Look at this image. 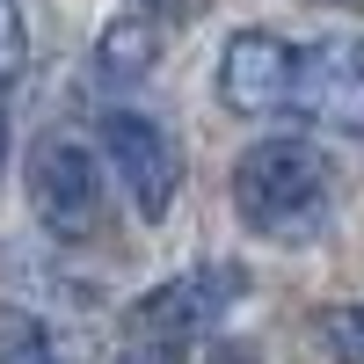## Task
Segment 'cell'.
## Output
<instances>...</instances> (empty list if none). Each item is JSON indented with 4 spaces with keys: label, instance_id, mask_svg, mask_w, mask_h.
Segmentation results:
<instances>
[{
    "label": "cell",
    "instance_id": "13",
    "mask_svg": "<svg viewBox=\"0 0 364 364\" xmlns=\"http://www.w3.org/2000/svg\"><path fill=\"white\" fill-rule=\"evenodd\" d=\"M0 161H8V117H0Z\"/></svg>",
    "mask_w": 364,
    "mask_h": 364
},
{
    "label": "cell",
    "instance_id": "4",
    "mask_svg": "<svg viewBox=\"0 0 364 364\" xmlns=\"http://www.w3.org/2000/svg\"><path fill=\"white\" fill-rule=\"evenodd\" d=\"M102 161L117 168V182H124V197L146 226H161L175 197H182V146L168 124H154V117L139 109H109L102 117Z\"/></svg>",
    "mask_w": 364,
    "mask_h": 364
},
{
    "label": "cell",
    "instance_id": "7",
    "mask_svg": "<svg viewBox=\"0 0 364 364\" xmlns=\"http://www.w3.org/2000/svg\"><path fill=\"white\" fill-rule=\"evenodd\" d=\"M161 22L154 15H117L109 29H102V37H95V73L109 80V87H132V80H146V73H154L161 66Z\"/></svg>",
    "mask_w": 364,
    "mask_h": 364
},
{
    "label": "cell",
    "instance_id": "5",
    "mask_svg": "<svg viewBox=\"0 0 364 364\" xmlns=\"http://www.w3.org/2000/svg\"><path fill=\"white\" fill-rule=\"evenodd\" d=\"M291 109L321 132L364 139V37H321L291 66Z\"/></svg>",
    "mask_w": 364,
    "mask_h": 364
},
{
    "label": "cell",
    "instance_id": "2",
    "mask_svg": "<svg viewBox=\"0 0 364 364\" xmlns=\"http://www.w3.org/2000/svg\"><path fill=\"white\" fill-rule=\"evenodd\" d=\"M240 299H248V269L240 262H197V269H175L168 284H154L146 299H132V343H154V350H182V343H197L211 336Z\"/></svg>",
    "mask_w": 364,
    "mask_h": 364
},
{
    "label": "cell",
    "instance_id": "10",
    "mask_svg": "<svg viewBox=\"0 0 364 364\" xmlns=\"http://www.w3.org/2000/svg\"><path fill=\"white\" fill-rule=\"evenodd\" d=\"M29 58V29H22V0H0V87L22 73Z\"/></svg>",
    "mask_w": 364,
    "mask_h": 364
},
{
    "label": "cell",
    "instance_id": "12",
    "mask_svg": "<svg viewBox=\"0 0 364 364\" xmlns=\"http://www.w3.org/2000/svg\"><path fill=\"white\" fill-rule=\"evenodd\" d=\"M117 364H175V350H154V343H132Z\"/></svg>",
    "mask_w": 364,
    "mask_h": 364
},
{
    "label": "cell",
    "instance_id": "3",
    "mask_svg": "<svg viewBox=\"0 0 364 364\" xmlns=\"http://www.w3.org/2000/svg\"><path fill=\"white\" fill-rule=\"evenodd\" d=\"M29 211L51 240H95L109 226V190H102V161L87 154L80 139L44 132L29 146Z\"/></svg>",
    "mask_w": 364,
    "mask_h": 364
},
{
    "label": "cell",
    "instance_id": "11",
    "mask_svg": "<svg viewBox=\"0 0 364 364\" xmlns=\"http://www.w3.org/2000/svg\"><path fill=\"white\" fill-rule=\"evenodd\" d=\"M204 8V0H139V15H154V22H190Z\"/></svg>",
    "mask_w": 364,
    "mask_h": 364
},
{
    "label": "cell",
    "instance_id": "6",
    "mask_svg": "<svg viewBox=\"0 0 364 364\" xmlns=\"http://www.w3.org/2000/svg\"><path fill=\"white\" fill-rule=\"evenodd\" d=\"M291 66H299V51L284 37L233 29L219 51V102L233 117H277V109H291Z\"/></svg>",
    "mask_w": 364,
    "mask_h": 364
},
{
    "label": "cell",
    "instance_id": "9",
    "mask_svg": "<svg viewBox=\"0 0 364 364\" xmlns=\"http://www.w3.org/2000/svg\"><path fill=\"white\" fill-rule=\"evenodd\" d=\"M321 350L336 364H364V306H328L321 314Z\"/></svg>",
    "mask_w": 364,
    "mask_h": 364
},
{
    "label": "cell",
    "instance_id": "1",
    "mask_svg": "<svg viewBox=\"0 0 364 364\" xmlns=\"http://www.w3.org/2000/svg\"><path fill=\"white\" fill-rule=\"evenodd\" d=\"M233 211L269 248H306L336 219V175L306 139H262L233 161Z\"/></svg>",
    "mask_w": 364,
    "mask_h": 364
},
{
    "label": "cell",
    "instance_id": "8",
    "mask_svg": "<svg viewBox=\"0 0 364 364\" xmlns=\"http://www.w3.org/2000/svg\"><path fill=\"white\" fill-rule=\"evenodd\" d=\"M0 364H58L51 328L29 306H0Z\"/></svg>",
    "mask_w": 364,
    "mask_h": 364
},
{
    "label": "cell",
    "instance_id": "14",
    "mask_svg": "<svg viewBox=\"0 0 364 364\" xmlns=\"http://www.w3.org/2000/svg\"><path fill=\"white\" fill-rule=\"evenodd\" d=\"M321 8H364V0H321Z\"/></svg>",
    "mask_w": 364,
    "mask_h": 364
}]
</instances>
